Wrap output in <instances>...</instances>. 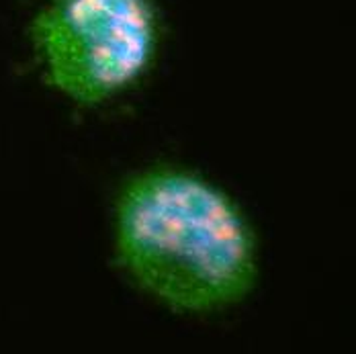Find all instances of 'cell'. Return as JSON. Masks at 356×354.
<instances>
[{
  "instance_id": "obj_2",
  "label": "cell",
  "mask_w": 356,
  "mask_h": 354,
  "mask_svg": "<svg viewBox=\"0 0 356 354\" xmlns=\"http://www.w3.org/2000/svg\"><path fill=\"white\" fill-rule=\"evenodd\" d=\"M29 39L49 86L78 105H101L149 70L160 15L154 0H49Z\"/></svg>"
},
{
  "instance_id": "obj_1",
  "label": "cell",
  "mask_w": 356,
  "mask_h": 354,
  "mask_svg": "<svg viewBox=\"0 0 356 354\" xmlns=\"http://www.w3.org/2000/svg\"><path fill=\"white\" fill-rule=\"evenodd\" d=\"M113 250L138 289L178 314L223 312L258 279L256 238L238 203L175 166L142 170L121 186Z\"/></svg>"
}]
</instances>
